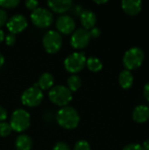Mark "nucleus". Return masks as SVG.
<instances>
[{
  "label": "nucleus",
  "instance_id": "f257e3e1",
  "mask_svg": "<svg viewBox=\"0 0 149 150\" xmlns=\"http://www.w3.org/2000/svg\"><path fill=\"white\" fill-rule=\"evenodd\" d=\"M80 121V117L77 111L68 105L63 106L57 112V122L65 129L76 128Z\"/></svg>",
  "mask_w": 149,
  "mask_h": 150
},
{
  "label": "nucleus",
  "instance_id": "f03ea898",
  "mask_svg": "<svg viewBox=\"0 0 149 150\" xmlns=\"http://www.w3.org/2000/svg\"><path fill=\"white\" fill-rule=\"evenodd\" d=\"M144 60V52L140 47L129 48L124 54L123 64L127 70L136 69L141 66Z\"/></svg>",
  "mask_w": 149,
  "mask_h": 150
},
{
  "label": "nucleus",
  "instance_id": "7ed1b4c3",
  "mask_svg": "<svg viewBox=\"0 0 149 150\" xmlns=\"http://www.w3.org/2000/svg\"><path fill=\"white\" fill-rule=\"evenodd\" d=\"M49 98L50 100L59 105V106H66L72 100V93L69 89L63 85H56L53 87L49 91Z\"/></svg>",
  "mask_w": 149,
  "mask_h": 150
},
{
  "label": "nucleus",
  "instance_id": "20e7f679",
  "mask_svg": "<svg viewBox=\"0 0 149 150\" xmlns=\"http://www.w3.org/2000/svg\"><path fill=\"white\" fill-rule=\"evenodd\" d=\"M10 126L12 130L17 132H23L30 126V114L23 109H18L13 112Z\"/></svg>",
  "mask_w": 149,
  "mask_h": 150
},
{
  "label": "nucleus",
  "instance_id": "39448f33",
  "mask_svg": "<svg viewBox=\"0 0 149 150\" xmlns=\"http://www.w3.org/2000/svg\"><path fill=\"white\" fill-rule=\"evenodd\" d=\"M86 55L83 52H76L69 54L64 61L65 69L71 73H78L85 67Z\"/></svg>",
  "mask_w": 149,
  "mask_h": 150
},
{
  "label": "nucleus",
  "instance_id": "423d86ee",
  "mask_svg": "<svg viewBox=\"0 0 149 150\" xmlns=\"http://www.w3.org/2000/svg\"><path fill=\"white\" fill-rule=\"evenodd\" d=\"M43 46L47 53L54 54L58 52L62 46V37L57 31H48L43 37Z\"/></svg>",
  "mask_w": 149,
  "mask_h": 150
},
{
  "label": "nucleus",
  "instance_id": "0eeeda50",
  "mask_svg": "<svg viewBox=\"0 0 149 150\" xmlns=\"http://www.w3.org/2000/svg\"><path fill=\"white\" fill-rule=\"evenodd\" d=\"M31 19L36 26L46 28L53 23L54 16L49 10L42 7H38L32 12Z\"/></svg>",
  "mask_w": 149,
  "mask_h": 150
},
{
  "label": "nucleus",
  "instance_id": "6e6552de",
  "mask_svg": "<svg viewBox=\"0 0 149 150\" xmlns=\"http://www.w3.org/2000/svg\"><path fill=\"white\" fill-rule=\"evenodd\" d=\"M42 99H43V93L41 90L34 86L25 90L21 96L22 103L25 105L30 107L39 105L41 103Z\"/></svg>",
  "mask_w": 149,
  "mask_h": 150
},
{
  "label": "nucleus",
  "instance_id": "1a4fd4ad",
  "mask_svg": "<svg viewBox=\"0 0 149 150\" xmlns=\"http://www.w3.org/2000/svg\"><path fill=\"white\" fill-rule=\"evenodd\" d=\"M90 35L89 30L84 28H78L72 35L70 43L75 48H84L90 42Z\"/></svg>",
  "mask_w": 149,
  "mask_h": 150
},
{
  "label": "nucleus",
  "instance_id": "9d476101",
  "mask_svg": "<svg viewBox=\"0 0 149 150\" xmlns=\"http://www.w3.org/2000/svg\"><path fill=\"white\" fill-rule=\"evenodd\" d=\"M27 26V19L21 14H16L12 16L7 21V27L11 33H18L24 31Z\"/></svg>",
  "mask_w": 149,
  "mask_h": 150
},
{
  "label": "nucleus",
  "instance_id": "9b49d317",
  "mask_svg": "<svg viewBox=\"0 0 149 150\" xmlns=\"http://www.w3.org/2000/svg\"><path fill=\"white\" fill-rule=\"evenodd\" d=\"M56 26L60 33L63 34H69L74 31L76 27V22L71 16L61 15L57 18Z\"/></svg>",
  "mask_w": 149,
  "mask_h": 150
},
{
  "label": "nucleus",
  "instance_id": "f8f14e48",
  "mask_svg": "<svg viewBox=\"0 0 149 150\" xmlns=\"http://www.w3.org/2000/svg\"><path fill=\"white\" fill-rule=\"evenodd\" d=\"M123 11L130 16H135L141 11L142 2L140 0H124L121 3Z\"/></svg>",
  "mask_w": 149,
  "mask_h": 150
},
{
  "label": "nucleus",
  "instance_id": "ddd939ff",
  "mask_svg": "<svg viewBox=\"0 0 149 150\" xmlns=\"http://www.w3.org/2000/svg\"><path fill=\"white\" fill-rule=\"evenodd\" d=\"M80 20L84 29L89 30L94 27L96 22H97V17L95 13L90 10L83 11V12L80 15Z\"/></svg>",
  "mask_w": 149,
  "mask_h": 150
},
{
  "label": "nucleus",
  "instance_id": "4468645a",
  "mask_svg": "<svg viewBox=\"0 0 149 150\" xmlns=\"http://www.w3.org/2000/svg\"><path fill=\"white\" fill-rule=\"evenodd\" d=\"M133 119L138 123H144L149 120V108L147 105H140L133 112Z\"/></svg>",
  "mask_w": 149,
  "mask_h": 150
},
{
  "label": "nucleus",
  "instance_id": "2eb2a0df",
  "mask_svg": "<svg viewBox=\"0 0 149 150\" xmlns=\"http://www.w3.org/2000/svg\"><path fill=\"white\" fill-rule=\"evenodd\" d=\"M47 5L55 12L63 13L68 11L72 6V1L70 0H54V1H48Z\"/></svg>",
  "mask_w": 149,
  "mask_h": 150
},
{
  "label": "nucleus",
  "instance_id": "dca6fc26",
  "mask_svg": "<svg viewBox=\"0 0 149 150\" xmlns=\"http://www.w3.org/2000/svg\"><path fill=\"white\" fill-rule=\"evenodd\" d=\"M119 83L123 89H129L133 83V76L131 71L125 69L122 70L119 76Z\"/></svg>",
  "mask_w": 149,
  "mask_h": 150
},
{
  "label": "nucleus",
  "instance_id": "f3484780",
  "mask_svg": "<svg viewBox=\"0 0 149 150\" xmlns=\"http://www.w3.org/2000/svg\"><path fill=\"white\" fill-rule=\"evenodd\" d=\"M15 145L18 150H30L32 146V141L28 135L20 134L17 137Z\"/></svg>",
  "mask_w": 149,
  "mask_h": 150
},
{
  "label": "nucleus",
  "instance_id": "a211bd4d",
  "mask_svg": "<svg viewBox=\"0 0 149 150\" xmlns=\"http://www.w3.org/2000/svg\"><path fill=\"white\" fill-rule=\"evenodd\" d=\"M54 76L50 73H43L39 78V82L37 83L38 87L40 90H48L54 84Z\"/></svg>",
  "mask_w": 149,
  "mask_h": 150
},
{
  "label": "nucleus",
  "instance_id": "6ab92c4d",
  "mask_svg": "<svg viewBox=\"0 0 149 150\" xmlns=\"http://www.w3.org/2000/svg\"><path fill=\"white\" fill-rule=\"evenodd\" d=\"M86 65L88 67V69L90 70H91L92 72H97L100 71L103 68V63L102 62L94 56H90V58H88L86 60Z\"/></svg>",
  "mask_w": 149,
  "mask_h": 150
},
{
  "label": "nucleus",
  "instance_id": "aec40b11",
  "mask_svg": "<svg viewBox=\"0 0 149 150\" xmlns=\"http://www.w3.org/2000/svg\"><path fill=\"white\" fill-rule=\"evenodd\" d=\"M82 85V80L77 76H71L68 79V88L70 91H76Z\"/></svg>",
  "mask_w": 149,
  "mask_h": 150
},
{
  "label": "nucleus",
  "instance_id": "412c9836",
  "mask_svg": "<svg viewBox=\"0 0 149 150\" xmlns=\"http://www.w3.org/2000/svg\"><path fill=\"white\" fill-rule=\"evenodd\" d=\"M11 127L9 123L6 122H0V136L5 137L8 136L11 133Z\"/></svg>",
  "mask_w": 149,
  "mask_h": 150
},
{
  "label": "nucleus",
  "instance_id": "4be33fe9",
  "mask_svg": "<svg viewBox=\"0 0 149 150\" xmlns=\"http://www.w3.org/2000/svg\"><path fill=\"white\" fill-rule=\"evenodd\" d=\"M18 4V0H0V5L4 8H14Z\"/></svg>",
  "mask_w": 149,
  "mask_h": 150
},
{
  "label": "nucleus",
  "instance_id": "5701e85b",
  "mask_svg": "<svg viewBox=\"0 0 149 150\" xmlns=\"http://www.w3.org/2000/svg\"><path fill=\"white\" fill-rule=\"evenodd\" d=\"M74 150H90V146L86 141H79L76 143Z\"/></svg>",
  "mask_w": 149,
  "mask_h": 150
},
{
  "label": "nucleus",
  "instance_id": "b1692460",
  "mask_svg": "<svg viewBox=\"0 0 149 150\" xmlns=\"http://www.w3.org/2000/svg\"><path fill=\"white\" fill-rule=\"evenodd\" d=\"M38 5H39L38 1H34V0H27V1H25V6L27 7V9L32 10V11L38 8Z\"/></svg>",
  "mask_w": 149,
  "mask_h": 150
},
{
  "label": "nucleus",
  "instance_id": "393cba45",
  "mask_svg": "<svg viewBox=\"0 0 149 150\" xmlns=\"http://www.w3.org/2000/svg\"><path fill=\"white\" fill-rule=\"evenodd\" d=\"M122 150H143L141 145L137 143H131L126 146H125Z\"/></svg>",
  "mask_w": 149,
  "mask_h": 150
},
{
  "label": "nucleus",
  "instance_id": "a878e982",
  "mask_svg": "<svg viewBox=\"0 0 149 150\" xmlns=\"http://www.w3.org/2000/svg\"><path fill=\"white\" fill-rule=\"evenodd\" d=\"M16 41V37L15 34L13 33H9L6 37H5V42L8 46H12Z\"/></svg>",
  "mask_w": 149,
  "mask_h": 150
},
{
  "label": "nucleus",
  "instance_id": "bb28decb",
  "mask_svg": "<svg viewBox=\"0 0 149 150\" xmlns=\"http://www.w3.org/2000/svg\"><path fill=\"white\" fill-rule=\"evenodd\" d=\"M90 32V38L92 37V38H97V37H99L100 36V34H101V31H100V29L98 28V27H93V28H91L90 29V31H89Z\"/></svg>",
  "mask_w": 149,
  "mask_h": 150
},
{
  "label": "nucleus",
  "instance_id": "cd10ccee",
  "mask_svg": "<svg viewBox=\"0 0 149 150\" xmlns=\"http://www.w3.org/2000/svg\"><path fill=\"white\" fill-rule=\"evenodd\" d=\"M53 150H70L69 147L64 142H58L54 145Z\"/></svg>",
  "mask_w": 149,
  "mask_h": 150
},
{
  "label": "nucleus",
  "instance_id": "c85d7f7f",
  "mask_svg": "<svg viewBox=\"0 0 149 150\" xmlns=\"http://www.w3.org/2000/svg\"><path fill=\"white\" fill-rule=\"evenodd\" d=\"M7 21V14L5 12V11H4L3 9H0V27L2 25H4Z\"/></svg>",
  "mask_w": 149,
  "mask_h": 150
},
{
  "label": "nucleus",
  "instance_id": "c756f323",
  "mask_svg": "<svg viewBox=\"0 0 149 150\" xmlns=\"http://www.w3.org/2000/svg\"><path fill=\"white\" fill-rule=\"evenodd\" d=\"M6 118H7V112L3 106L0 105V122L6 120Z\"/></svg>",
  "mask_w": 149,
  "mask_h": 150
},
{
  "label": "nucleus",
  "instance_id": "7c9ffc66",
  "mask_svg": "<svg viewBox=\"0 0 149 150\" xmlns=\"http://www.w3.org/2000/svg\"><path fill=\"white\" fill-rule=\"evenodd\" d=\"M143 93H144V96H145L146 99L149 102V82L144 86Z\"/></svg>",
  "mask_w": 149,
  "mask_h": 150
},
{
  "label": "nucleus",
  "instance_id": "2f4dec72",
  "mask_svg": "<svg viewBox=\"0 0 149 150\" xmlns=\"http://www.w3.org/2000/svg\"><path fill=\"white\" fill-rule=\"evenodd\" d=\"M143 150H149V139L146 140L144 142H143V145L141 146Z\"/></svg>",
  "mask_w": 149,
  "mask_h": 150
},
{
  "label": "nucleus",
  "instance_id": "473e14b6",
  "mask_svg": "<svg viewBox=\"0 0 149 150\" xmlns=\"http://www.w3.org/2000/svg\"><path fill=\"white\" fill-rule=\"evenodd\" d=\"M5 39V35H4V33L3 30L0 29V42H2Z\"/></svg>",
  "mask_w": 149,
  "mask_h": 150
},
{
  "label": "nucleus",
  "instance_id": "72a5a7b5",
  "mask_svg": "<svg viewBox=\"0 0 149 150\" xmlns=\"http://www.w3.org/2000/svg\"><path fill=\"white\" fill-rule=\"evenodd\" d=\"M4 63V55L0 53V68L3 66V64Z\"/></svg>",
  "mask_w": 149,
  "mask_h": 150
},
{
  "label": "nucleus",
  "instance_id": "f704fd0d",
  "mask_svg": "<svg viewBox=\"0 0 149 150\" xmlns=\"http://www.w3.org/2000/svg\"><path fill=\"white\" fill-rule=\"evenodd\" d=\"M94 2H95V3H97V4H105V3H107V0H101V1L95 0Z\"/></svg>",
  "mask_w": 149,
  "mask_h": 150
}]
</instances>
